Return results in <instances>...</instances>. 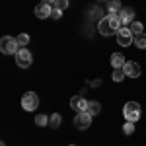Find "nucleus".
<instances>
[{"label":"nucleus","mask_w":146,"mask_h":146,"mask_svg":"<svg viewBox=\"0 0 146 146\" xmlns=\"http://www.w3.org/2000/svg\"><path fill=\"white\" fill-rule=\"evenodd\" d=\"M121 27H123V23L119 20V16H103L100 22H98V31H100L103 37L117 35Z\"/></svg>","instance_id":"nucleus-1"},{"label":"nucleus","mask_w":146,"mask_h":146,"mask_svg":"<svg viewBox=\"0 0 146 146\" xmlns=\"http://www.w3.org/2000/svg\"><path fill=\"white\" fill-rule=\"evenodd\" d=\"M142 27H144V25H142V22H133L131 25H129V29H131L135 35H140V33H142Z\"/></svg>","instance_id":"nucleus-17"},{"label":"nucleus","mask_w":146,"mask_h":146,"mask_svg":"<svg viewBox=\"0 0 146 146\" xmlns=\"http://www.w3.org/2000/svg\"><path fill=\"white\" fill-rule=\"evenodd\" d=\"M0 51L4 53V55H14L20 51V45H18V39L16 37H10V35H4L2 39H0Z\"/></svg>","instance_id":"nucleus-3"},{"label":"nucleus","mask_w":146,"mask_h":146,"mask_svg":"<svg viewBox=\"0 0 146 146\" xmlns=\"http://www.w3.org/2000/svg\"><path fill=\"white\" fill-rule=\"evenodd\" d=\"M35 16L39 18V20H45V18H51V14H53V8H51V4H47V2H41V4H37L35 6Z\"/></svg>","instance_id":"nucleus-9"},{"label":"nucleus","mask_w":146,"mask_h":146,"mask_svg":"<svg viewBox=\"0 0 146 146\" xmlns=\"http://www.w3.org/2000/svg\"><path fill=\"white\" fill-rule=\"evenodd\" d=\"M119 20L123 23V27L131 25V23L135 22V10H133V8H121V10H119Z\"/></svg>","instance_id":"nucleus-8"},{"label":"nucleus","mask_w":146,"mask_h":146,"mask_svg":"<svg viewBox=\"0 0 146 146\" xmlns=\"http://www.w3.org/2000/svg\"><path fill=\"white\" fill-rule=\"evenodd\" d=\"M70 146H76V144H70Z\"/></svg>","instance_id":"nucleus-24"},{"label":"nucleus","mask_w":146,"mask_h":146,"mask_svg":"<svg viewBox=\"0 0 146 146\" xmlns=\"http://www.w3.org/2000/svg\"><path fill=\"white\" fill-rule=\"evenodd\" d=\"M31 62H33V55H31L27 49H20V51L16 53V64L20 68H29Z\"/></svg>","instance_id":"nucleus-4"},{"label":"nucleus","mask_w":146,"mask_h":146,"mask_svg":"<svg viewBox=\"0 0 146 146\" xmlns=\"http://www.w3.org/2000/svg\"><path fill=\"white\" fill-rule=\"evenodd\" d=\"M35 125H39V127L49 125V117H47V115H37V117H35Z\"/></svg>","instance_id":"nucleus-20"},{"label":"nucleus","mask_w":146,"mask_h":146,"mask_svg":"<svg viewBox=\"0 0 146 146\" xmlns=\"http://www.w3.org/2000/svg\"><path fill=\"white\" fill-rule=\"evenodd\" d=\"M37 105H39V98H37V94H35V92H27V94H23L22 107L25 109V111H35V109H37Z\"/></svg>","instance_id":"nucleus-5"},{"label":"nucleus","mask_w":146,"mask_h":146,"mask_svg":"<svg viewBox=\"0 0 146 146\" xmlns=\"http://www.w3.org/2000/svg\"><path fill=\"white\" fill-rule=\"evenodd\" d=\"M88 103H90V101L84 100L82 96H74V98L70 100V107H72L74 111L82 113V111H88Z\"/></svg>","instance_id":"nucleus-11"},{"label":"nucleus","mask_w":146,"mask_h":146,"mask_svg":"<svg viewBox=\"0 0 146 146\" xmlns=\"http://www.w3.org/2000/svg\"><path fill=\"white\" fill-rule=\"evenodd\" d=\"M41 2H47V4H53L55 0H41Z\"/></svg>","instance_id":"nucleus-23"},{"label":"nucleus","mask_w":146,"mask_h":146,"mask_svg":"<svg viewBox=\"0 0 146 146\" xmlns=\"http://www.w3.org/2000/svg\"><path fill=\"white\" fill-rule=\"evenodd\" d=\"M68 4H70L68 0H55V2H53V6H55L56 10H66Z\"/></svg>","instance_id":"nucleus-19"},{"label":"nucleus","mask_w":146,"mask_h":146,"mask_svg":"<svg viewBox=\"0 0 146 146\" xmlns=\"http://www.w3.org/2000/svg\"><path fill=\"white\" fill-rule=\"evenodd\" d=\"M49 125H51L53 129H58V125H60V115H58V113L51 115V117H49Z\"/></svg>","instance_id":"nucleus-18"},{"label":"nucleus","mask_w":146,"mask_h":146,"mask_svg":"<svg viewBox=\"0 0 146 146\" xmlns=\"http://www.w3.org/2000/svg\"><path fill=\"white\" fill-rule=\"evenodd\" d=\"M125 76H127V74H125V70L123 68H115V70H113V82H123L125 80Z\"/></svg>","instance_id":"nucleus-15"},{"label":"nucleus","mask_w":146,"mask_h":146,"mask_svg":"<svg viewBox=\"0 0 146 146\" xmlns=\"http://www.w3.org/2000/svg\"><path fill=\"white\" fill-rule=\"evenodd\" d=\"M16 39H18V45H20V49H27V43H29V35H27V33H20Z\"/></svg>","instance_id":"nucleus-14"},{"label":"nucleus","mask_w":146,"mask_h":146,"mask_svg":"<svg viewBox=\"0 0 146 146\" xmlns=\"http://www.w3.org/2000/svg\"><path fill=\"white\" fill-rule=\"evenodd\" d=\"M90 125H92V115L88 111H82L74 117V127H76L78 131H86Z\"/></svg>","instance_id":"nucleus-7"},{"label":"nucleus","mask_w":146,"mask_h":146,"mask_svg":"<svg viewBox=\"0 0 146 146\" xmlns=\"http://www.w3.org/2000/svg\"><path fill=\"white\" fill-rule=\"evenodd\" d=\"M117 43L121 47H129L135 43V33L129 29V27H121L119 33H117Z\"/></svg>","instance_id":"nucleus-6"},{"label":"nucleus","mask_w":146,"mask_h":146,"mask_svg":"<svg viewBox=\"0 0 146 146\" xmlns=\"http://www.w3.org/2000/svg\"><path fill=\"white\" fill-rule=\"evenodd\" d=\"M98 2H101V0H98Z\"/></svg>","instance_id":"nucleus-25"},{"label":"nucleus","mask_w":146,"mask_h":146,"mask_svg":"<svg viewBox=\"0 0 146 146\" xmlns=\"http://www.w3.org/2000/svg\"><path fill=\"white\" fill-rule=\"evenodd\" d=\"M135 45L138 47V49H146V33L135 35Z\"/></svg>","instance_id":"nucleus-16"},{"label":"nucleus","mask_w":146,"mask_h":146,"mask_svg":"<svg viewBox=\"0 0 146 146\" xmlns=\"http://www.w3.org/2000/svg\"><path fill=\"white\" fill-rule=\"evenodd\" d=\"M125 74L129 76V78H138L140 76V64L135 62V60H127V64L123 66Z\"/></svg>","instance_id":"nucleus-10"},{"label":"nucleus","mask_w":146,"mask_h":146,"mask_svg":"<svg viewBox=\"0 0 146 146\" xmlns=\"http://www.w3.org/2000/svg\"><path fill=\"white\" fill-rule=\"evenodd\" d=\"M140 113H142V109H140V105L136 103V101H127L123 107V115L127 121H131V123H136L138 119H140Z\"/></svg>","instance_id":"nucleus-2"},{"label":"nucleus","mask_w":146,"mask_h":146,"mask_svg":"<svg viewBox=\"0 0 146 146\" xmlns=\"http://www.w3.org/2000/svg\"><path fill=\"white\" fill-rule=\"evenodd\" d=\"M111 64H113V68H123L125 64H127V60H125V56L121 55V53H113L111 55Z\"/></svg>","instance_id":"nucleus-12"},{"label":"nucleus","mask_w":146,"mask_h":146,"mask_svg":"<svg viewBox=\"0 0 146 146\" xmlns=\"http://www.w3.org/2000/svg\"><path fill=\"white\" fill-rule=\"evenodd\" d=\"M88 113H90L92 117H94V115H100V113H101V105H100V101L92 100L90 103H88Z\"/></svg>","instance_id":"nucleus-13"},{"label":"nucleus","mask_w":146,"mask_h":146,"mask_svg":"<svg viewBox=\"0 0 146 146\" xmlns=\"http://www.w3.org/2000/svg\"><path fill=\"white\" fill-rule=\"evenodd\" d=\"M123 133H125V135H133V133H135V123L127 121V123L123 125Z\"/></svg>","instance_id":"nucleus-21"},{"label":"nucleus","mask_w":146,"mask_h":146,"mask_svg":"<svg viewBox=\"0 0 146 146\" xmlns=\"http://www.w3.org/2000/svg\"><path fill=\"white\" fill-rule=\"evenodd\" d=\"M60 16H62V10H56V8H53L51 18H53V20H60Z\"/></svg>","instance_id":"nucleus-22"}]
</instances>
